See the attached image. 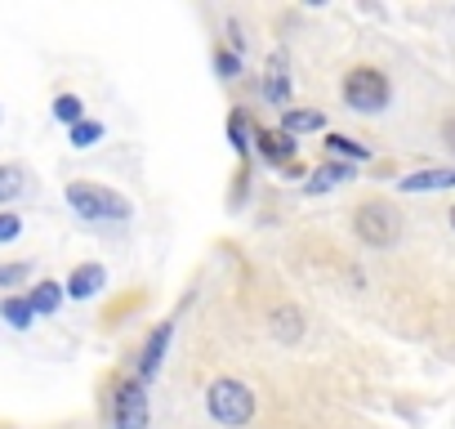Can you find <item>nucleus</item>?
<instances>
[{
  "label": "nucleus",
  "mask_w": 455,
  "mask_h": 429,
  "mask_svg": "<svg viewBox=\"0 0 455 429\" xmlns=\"http://www.w3.org/2000/svg\"><path fill=\"white\" fill-rule=\"evenodd\" d=\"M94 139H103V125H99V121H81V125H72V143H76V148H90Z\"/></svg>",
  "instance_id": "obj_17"
},
{
  "label": "nucleus",
  "mask_w": 455,
  "mask_h": 429,
  "mask_svg": "<svg viewBox=\"0 0 455 429\" xmlns=\"http://www.w3.org/2000/svg\"><path fill=\"white\" fill-rule=\"evenodd\" d=\"M0 318H5L10 327H19V331H28V327H32V318H36V309H32V300L10 295L5 304H0Z\"/></svg>",
  "instance_id": "obj_10"
},
{
  "label": "nucleus",
  "mask_w": 455,
  "mask_h": 429,
  "mask_svg": "<svg viewBox=\"0 0 455 429\" xmlns=\"http://www.w3.org/2000/svg\"><path fill=\"white\" fill-rule=\"evenodd\" d=\"M326 125V117L322 112H286L282 117V130L286 134H299V130H322Z\"/></svg>",
  "instance_id": "obj_12"
},
{
  "label": "nucleus",
  "mask_w": 455,
  "mask_h": 429,
  "mask_svg": "<svg viewBox=\"0 0 455 429\" xmlns=\"http://www.w3.org/2000/svg\"><path fill=\"white\" fill-rule=\"evenodd\" d=\"M170 336H174V322H161V327L148 336V349H143V362H139V376H143V380H148V376H156V367H161V353H165Z\"/></svg>",
  "instance_id": "obj_7"
},
{
  "label": "nucleus",
  "mask_w": 455,
  "mask_h": 429,
  "mask_svg": "<svg viewBox=\"0 0 455 429\" xmlns=\"http://www.w3.org/2000/svg\"><path fill=\"white\" fill-rule=\"evenodd\" d=\"M28 300H32V309H36V313H54V309L63 304V287H59V282H41Z\"/></svg>",
  "instance_id": "obj_11"
},
{
  "label": "nucleus",
  "mask_w": 455,
  "mask_h": 429,
  "mask_svg": "<svg viewBox=\"0 0 455 429\" xmlns=\"http://www.w3.org/2000/svg\"><path fill=\"white\" fill-rule=\"evenodd\" d=\"M23 233V220L19 214H0V242H14Z\"/></svg>",
  "instance_id": "obj_18"
},
{
  "label": "nucleus",
  "mask_w": 455,
  "mask_h": 429,
  "mask_svg": "<svg viewBox=\"0 0 455 429\" xmlns=\"http://www.w3.org/2000/svg\"><path fill=\"white\" fill-rule=\"evenodd\" d=\"M219 68H223V77H237V59L233 54H219Z\"/></svg>",
  "instance_id": "obj_22"
},
{
  "label": "nucleus",
  "mask_w": 455,
  "mask_h": 429,
  "mask_svg": "<svg viewBox=\"0 0 455 429\" xmlns=\"http://www.w3.org/2000/svg\"><path fill=\"white\" fill-rule=\"evenodd\" d=\"M326 148H331L335 157H353V161H366V157H371V148H362V143H353V139H344V134H331Z\"/></svg>",
  "instance_id": "obj_16"
},
{
  "label": "nucleus",
  "mask_w": 455,
  "mask_h": 429,
  "mask_svg": "<svg viewBox=\"0 0 455 429\" xmlns=\"http://www.w3.org/2000/svg\"><path fill=\"white\" fill-rule=\"evenodd\" d=\"M68 206L85 220H130V201L99 183H68Z\"/></svg>",
  "instance_id": "obj_1"
},
{
  "label": "nucleus",
  "mask_w": 455,
  "mask_h": 429,
  "mask_svg": "<svg viewBox=\"0 0 455 429\" xmlns=\"http://www.w3.org/2000/svg\"><path fill=\"white\" fill-rule=\"evenodd\" d=\"M353 170L348 166H326V170H317V183L313 188H326V183H339V179H348Z\"/></svg>",
  "instance_id": "obj_19"
},
{
  "label": "nucleus",
  "mask_w": 455,
  "mask_h": 429,
  "mask_svg": "<svg viewBox=\"0 0 455 429\" xmlns=\"http://www.w3.org/2000/svg\"><path fill=\"white\" fill-rule=\"evenodd\" d=\"M112 420H116V429H143L148 425V393H143L139 380L116 384V393H112Z\"/></svg>",
  "instance_id": "obj_5"
},
{
  "label": "nucleus",
  "mask_w": 455,
  "mask_h": 429,
  "mask_svg": "<svg viewBox=\"0 0 455 429\" xmlns=\"http://www.w3.org/2000/svg\"><path fill=\"white\" fill-rule=\"evenodd\" d=\"M344 99H348V108H357V112H379V108L388 103V81H384L375 68H353V72L344 77Z\"/></svg>",
  "instance_id": "obj_4"
},
{
  "label": "nucleus",
  "mask_w": 455,
  "mask_h": 429,
  "mask_svg": "<svg viewBox=\"0 0 455 429\" xmlns=\"http://www.w3.org/2000/svg\"><path fill=\"white\" fill-rule=\"evenodd\" d=\"M28 278V264H0V287H19Z\"/></svg>",
  "instance_id": "obj_20"
},
{
  "label": "nucleus",
  "mask_w": 455,
  "mask_h": 429,
  "mask_svg": "<svg viewBox=\"0 0 455 429\" xmlns=\"http://www.w3.org/2000/svg\"><path fill=\"white\" fill-rule=\"evenodd\" d=\"M259 143H264V157H268L273 166H291V161H295V139H291L286 130H264Z\"/></svg>",
  "instance_id": "obj_8"
},
{
  "label": "nucleus",
  "mask_w": 455,
  "mask_h": 429,
  "mask_svg": "<svg viewBox=\"0 0 455 429\" xmlns=\"http://www.w3.org/2000/svg\"><path fill=\"white\" fill-rule=\"evenodd\" d=\"M103 282H108L103 264H81V269L68 278V295H72V300H90V295H94Z\"/></svg>",
  "instance_id": "obj_6"
},
{
  "label": "nucleus",
  "mask_w": 455,
  "mask_h": 429,
  "mask_svg": "<svg viewBox=\"0 0 455 429\" xmlns=\"http://www.w3.org/2000/svg\"><path fill=\"white\" fill-rule=\"evenodd\" d=\"M353 229H357V238H362L366 247H388V242H397L402 220H397V210H393V206H384V201H366V206L353 214Z\"/></svg>",
  "instance_id": "obj_3"
},
{
  "label": "nucleus",
  "mask_w": 455,
  "mask_h": 429,
  "mask_svg": "<svg viewBox=\"0 0 455 429\" xmlns=\"http://www.w3.org/2000/svg\"><path fill=\"white\" fill-rule=\"evenodd\" d=\"M299 331H304V327H299V313H295V309H277V313H273V336H277V340H299Z\"/></svg>",
  "instance_id": "obj_13"
},
{
  "label": "nucleus",
  "mask_w": 455,
  "mask_h": 429,
  "mask_svg": "<svg viewBox=\"0 0 455 429\" xmlns=\"http://www.w3.org/2000/svg\"><path fill=\"white\" fill-rule=\"evenodd\" d=\"M442 134H446V143H451V148H455V117H451V121H446V130H442Z\"/></svg>",
  "instance_id": "obj_23"
},
{
  "label": "nucleus",
  "mask_w": 455,
  "mask_h": 429,
  "mask_svg": "<svg viewBox=\"0 0 455 429\" xmlns=\"http://www.w3.org/2000/svg\"><path fill=\"white\" fill-rule=\"evenodd\" d=\"M264 99L268 103H286L291 99V77H286V59H273L264 72Z\"/></svg>",
  "instance_id": "obj_9"
},
{
  "label": "nucleus",
  "mask_w": 455,
  "mask_h": 429,
  "mask_svg": "<svg viewBox=\"0 0 455 429\" xmlns=\"http://www.w3.org/2000/svg\"><path fill=\"white\" fill-rule=\"evenodd\" d=\"M54 117H59V121H68V125H81L85 108H81V99H76V94H59V99H54Z\"/></svg>",
  "instance_id": "obj_14"
},
{
  "label": "nucleus",
  "mask_w": 455,
  "mask_h": 429,
  "mask_svg": "<svg viewBox=\"0 0 455 429\" xmlns=\"http://www.w3.org/2000/svg\"><path fill=\"white\" fill-rule=\"evenodd\" d=\"M23 192V170L19 166H0V201H14Z\"/></svg>",
  "instance_id": "obj_15"
},
{
  "label": "nucleus",
  "mask_w": 455,
  "mask_h": 429,
  "mask_svg": "<svg viewBox=\"0 0 455 429\" xmlns=\"http://www.w3.org/2000/svg\"><path fill=\"white\" fill-rule=\"evenodd\" d=\"M205 407L219 425H246L255 416V393L242 380H214L205 393Z\"/></svg>",
  "instance_id": "obj_2"
},
{
  "label": "nucleus",
  "mask_w": 455,
  "mask_h": 429,
  "mask_svg": "<svg viewBox=\"0 0 455 429\" xmlns=\"http://www.w3.org/2000/svg\"><path fill=\"white\" fill-rule=\"evenodd\" d=\"M228 130H233V143H237V148H246V139H251V121H246L242 112L233 117V125H228Z\"/></svg>",
  "instance_id": "obj_21"
},
{
  "label": "nucleus",
  "mask_w": 455,
  "mask_h": 429,
  "mask_svg": "<svg viewBox=\"0 0 455 429\" xmlns=\"http://www.w3.org/2000/svg\"><path fill=\"white\" fill-rule=\"evenodd\" d=\"M451 229H455V210H451Z\"/></svg>",
  "instance_id": "obj_24"
}]
</instances>
